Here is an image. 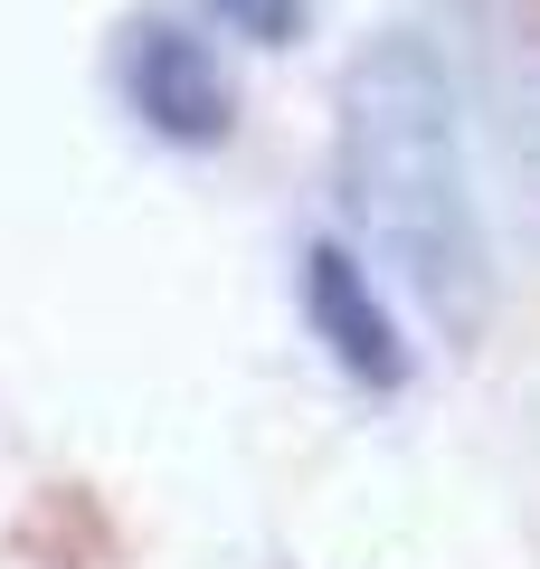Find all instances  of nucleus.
Segmentation results:
<instances>
[{
    "mask_svg": "<svg viewBox=\"0 0 540 569\" xmlns=\"http://www.w3.org/2000/svg\"><path fill=\"white\" fill-rule=\"evenodd\" d=\"M303 305H313V332L332 342V361L351 370V380H370V389L408 380V332H399V313L380 305L370 266H360L341 238H322L313 257H303Z\"/></svg>",
    "mask_w": 540,
    "mask_h": 569,
    "instance_id": "obj_3",
    "label": "nucleus"
},
{
    "mask_svg": "<svg viewBox=\"0 0 540 569\" xmlns=\"http://www.w3.org/2000/svg\"><path fill=\"white\" fill-rule=\"evenodd\" d=\"M123 96H133V114L152 123L161 142H190V152L228 142V123H238V86H228L219 48H209L200 29L161 20V10L123 29Z\"/></svg>",
    "mask_w": 540,
    "mask_h": 569,
    "instance_id": "obj_2",
    "label": "nucleus"
},
{
    "mask_svg": "<svg viewBox=\"0 0 540 569\" xmlns=\"http://www.w3.org/2000/svg\"><path fill=\"white\" fill-rule=\"evenodd\" d=\"M209 20L257 39V48H294L303 39V0H209Z\"/></svg>",
    "mask_w": 540,
    "mask_h": 569,
    "instance_id": "obj_4",
    "label": "nucleus"
},
{
    "mask_svg": "<svg viewBox=\"0 0 540 569\" xmlns=\"http://www.w3.org/2000/svg\"><path fill=\"white\" fill-rule=\"evenodd\" d=\"M341 200L427 323L446 342H474L493 305V266H483L474 171H464V114L446 58L408 29L370 39L341 77Z\"/></svg>",
    "mask_w": 540,
    "mask_h": 569,
    "instance_id": "obj_1",
    "label": "nucleus"
}]
</instances>
